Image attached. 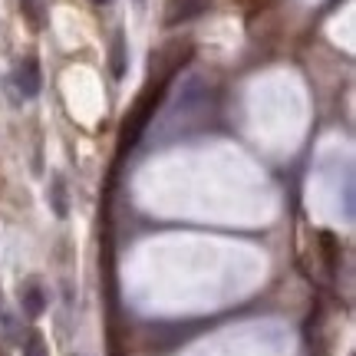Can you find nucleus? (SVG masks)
Segmentation results:
<instances>
[{
	"instance_id": "f257e3e1",
	"label": "nucleus",
	"mask_w": 356,
	"mask_h": 356,
	"mask_svg": "<svg viewBox=\"0 0 356 356\" xmlns=\"http://www.w3.org/2000/svg\"><path fill=\"white\" fill-rule=\"evenodd\" d=\"M7 86L13 89V99H33L43 86V76H40V63L37 60H24V63L13 70V76L7 79Z\"/></svg>"
},
{
	"instance_id": "f03ea898",
	"label": "nucleus",
	"mask_w": 356,
	"mask_h": 356,
	"mask_svg": "<svg viewBox=\"0 0 356 356\" xmlns=\"http://www.w3.org/2000/svg\"><path fill=\"white\" fill-rule=\"evenodd\" d=\"M20 307H24L26 317H40L47 310V293L40 287V280H26L20 287Z\"/></svg>"
},
{
	"instance_id": "7ed1b4c3",
	"label": "nucleus",
	"mask_w": 356,
	"mask_h": 356,
	"mask_svg": "<svg viewBox=\"0 0 356 356\" xmlns=\"http://www.w3.org/2000/svg\"><path fill=\"white\" fill-rule=\"evenodd\" d=\"M50 208L56 218L70 215V195H66V181L60 175H53V181H50Z\"/></svg>"
},
{
	"instance_id": "20e7f679",
	"label": "nucleus",
	"mask_w": 356,
	"mask_h": 356,
	"mask_svg": "<svg viewBox=\"0 0 356 356\" xmlns=\"http://www.w3.org/2000/svg\"><path fill=\"white\" fill-rule=\"evenodd\" d=\"M126 37H122V33H115L113 37V50H109V66H113V76L115 79H122L126 76Z\"/></svg>"
},
{
	"instance_id": "39448f33",
	"label": "nucleus",
	"mask_w": 356,
	"mask_h": 356,
	"mask_svg": "<svg viewBox=\"0 0 356 356\" xmlns=\"http://www.w3.org/2000/svg\"><path fill=\"white\" fill-rule=\"evenodd\" d=\"M24 356H50V346L43 340V333L40 330H30L24 340Z\"/></svg>"
},
{
	"instance_id": "423d86ee",
	"label": "nucleus",
	"mask_w": 356,
	"mask_h": 356,
	"mask_svg": "<svg viewBox=\"0 0 356 356\" xmlns=\"http://www.w3.org/2000/svg\"><path fill=\"white\" fill-rule=\"evenodd\" d=\"M20 7H24V13L33 20V26H40V3L37 0H20Z\"/></svg>"
},
{
	"instance_id": "0eeeda50",
	"label": "nucleus",
	"mask_w": 356,
	"mask_h": 356,
	"mask_svg": "<svg viewBox=\"0 0 356 356\" xmlns=\"http://www.w3.org/2000/svg\"><path fill=\"white\" fill-rule=\"evenodd\" d=\"M89 3H96V7H102V3H109V0H89Z\"/></svg>"
}]
</instances>
